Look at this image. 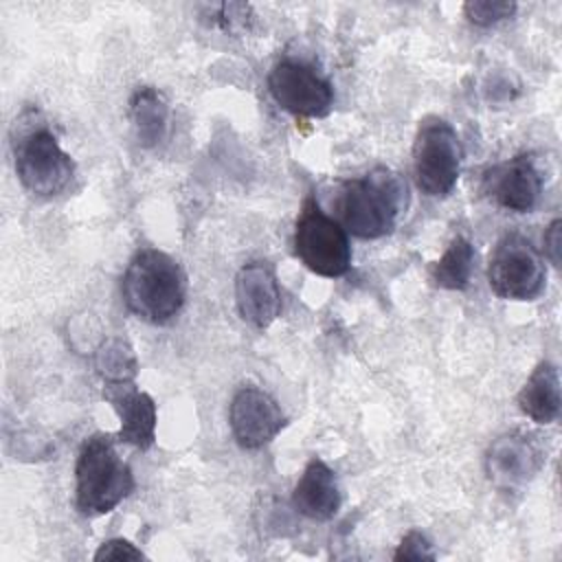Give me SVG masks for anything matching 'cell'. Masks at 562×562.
<instances>
[{
	"instance_id": "1",
	"label": "cell",
	"mask_w": 562,
	"mask_h": 562,
	"mask_svg": "<svg viewBox=\"0 0 562 562\" xmlns=\"http://www.w3.org/2000/svg\"><path fill=\"white\" fill-rule=\"evenodd\" d=\"M408 206V184L391 167H373L340 184V226L358 239H380L397 226Z\"/></svg>"
},
{
	"instance_id": "2",
	"label": "cell",
	"mask_w": 562,
	"mask_h": 562,
	"mask_svg": "<svg viewBox=\"0 0 562 562\" xmlns=\"http://www.w3.org/2000/svg\"><path fill=\"white\" fill-rule=\"evenodd\" d=\"M127 310L154 325L169 323L184 305L187 277L180 263L162 250L140 248L121 279Z\"/></svg>"
},
{
	"instance_id": "3",
	"label": "cell",
	"mask_w": 562,
	"mask_h": 562,
	"mask_svg": "<svg viewBox=\"0 0 562 562\" xmlns=\"http://www.w3.org/2000/svg\"><path fill=\"white\" fill-rule=\"evenodd\" d=\"M134 490V474L121 459L112 435L83 441L75 465V503L86 516L112 512Z\"/></svg>"
},
{
	"instance_id": "4",
	"label": "cell",
	"mask_w": 562,
	"mask_h": 562,
	"mask_svg": "<svg viewBox=\"0 0 562 562\" xmlns=\"http://www.w3.org/2000/svg\"><path fill=\"white\" fill-rule=\"evenodd\" d=\"M463 147L457 130L439 116H426L413 140V176L428 198H446L461 173Z\"/></svg>"
},
{
	"instance_id": "5",
	"label": "cell",
	"mask_w": 562,
	"mask_h": 562,
	"mask_svg": "<svg viewBox=\"0 0 562 562\" xmlns=\"http://www.w3.org/2000/svg\"><path fill=\"white\" fill-rule=\"evenodd\" d=\"M13 162L22 187L40 198L61 193L75 178L72 158L46 125H29L13 138Z\"/></svg>"
},
{
	"instance_id": "6",
	"label": "cell",
	"mask_w": 562,
	"mask_h": 562,
	"mask_svg": "<svg viewBox=\"0 0 562 562\" xmlns=\"http://www.w3.org/2000/svg\"><path fill=\"white\" fill-rule=\"evenodd\" d=\"M294 255L318 277L336 279L351 266V246L340 222L325 215L314 195L301 209L294 226Z\"/></svg>"
},
{
	"instance_id": "7",
	"label": "cell",
	"mask_w": 562,
	"mask_h": 562,
	"mask_svg": "<svg viewBox=\"0 0 562 562\" xmlns=\"http://www.w3.org/2000/svg\"><path fill=\"white\" fill-rule=\"evenodd\" d=\"M547 279L542 255L520 233H505L487 261L492 292L507 301H533Z\"/></svg>"
},
{
	"instance_id": "8",
	"label": "cell",
	"mask_w": 562,
	"mask_h": 562,
	"mask_svg": "<svg viewBox=\"0 0 562 562\" xmlns=\"http://www.w3.org/2000/svg\"><path fill=\"white\" fill-rule=\"evenodd\" d=\"M268 90L279 108L303 119H321L334 105L331 83L314 66L296 59H281L272 66Z\"/></svg>"
},
{
	"instance_id": "9",
	"label": "cell",
	"mask_w": 562,
	"mask_h": 562,
	"mask_svg": "<svg viewBox=\"0 0 562 562\" xmlns=\"http://www.w3.org/2000/svg\"><path fill=\"white\" fill-rule=\"evenodd\" d=\"M228 424L235 441L246 450L270 443L288 424L277 400L255 384L235 391L228 406Z\"/></svg>"
},
{
	"instance_id": "10",
	"label": "cell",
	"mask_w": 562,
	"mask_h": 562,
	"mask_svg": "<svg viewBox=\"0 0 562 562\" xmlns=\"http://www.w3.org/2000/svg\"><path fill=\"white\" fill-rule=\"evenodd\" d=\"M481 191L496 206L529 213L542 195V173L531 154H518L483 171Z\"/></svg>"
},
{
	"instance_id": "11",
	"label": "cell",
	"mask_w": 562,
	"mask_h": 562,
	"mask_svg": "<svg viewBox=\"0 0 562 562\" xmlns=\"http://www.w3.org/2000/svg\"><path fill=\"white\" fill-rule=\"evenodd\" d=\"M544 459V450L536 435L512 430L490 443L485 452V472L498 490H516L540 472Z\"/></svg>"
},
{
	"instance_id": "12",
	"label": "cell",
	"mask_w": 562,
	"mask_h": 562,
	"mask_svg": "<svg viewBox=\"0 0 562 562\" xmlns=\"http://www.w3.org/2000/svg\"><path fill=\"white\" fill-rule=\"evenodd\" d=\"M235 305L244 323L266 329L281 314V288L268 261H248L235 277Z\"/></svg>"
},
{
	"instance_id": "13",
	"label": "cell",
	"mask_w": 562,
	"mask_h": 562,
	"mask_svg": "<svg viewBox=\"0 0 562 562\" xmlns=\"http://www.w3.org/2000/svg\"><path fill=\"white\" fill-rule=\"evenodd\" d=\"M103 397L121 419L119 441L140 450L151 448L156 441V404L151 395L138 391L132 382H110L103 389Z\"/></svg>"
},
{
	"instance_id": "14",
	"label": "cell",
	"mask_w": 562,
	"mask_h": 562,
	"mask_svg": "<svg viewBox=\"0 0 562 562\" xmlns=\"http://www.w3.org/2000/svg\"><path fill=\"white\" fill-rule=\"evenodd\" d=\"M340 487L334 470L321 461L312 459L292 492V507L310 520H329L340 509Z\"/></svg>"
},
{
	"instance_id": "15",
	"label": "cell",
	"mask_w": 562,
	"mask_h": 562,
	"mask_svg": "<svg viewBox=\"0 0 562 562\" xmlns=\"http://www.w3.org/2000/svg\"><path fill=\"white\" fill-rule=\"evenodd\" d=\"M560 373L549 360H542L518 393V408L538 424H551L560 415Z\"/></svg>"
},
{
	"instance_id": "16",
	"label": "cell",
	"mask_w": 562,
	"mask_h": 562,
	"mask_svg": "<svg viewBox=\"0 0 562 562\" xmlns=\"http://www.w3.org/2000/svg\"><path fill=\"white\" fill-rule=\"evenodd\" d=\"M130 121L140 147H156L169 123V105L160 90L151 86L136 88L130 97Z\"/></svg>"
},
{
	"instance_id": "17",
	"label": "cell",
	"mask_w": 562,
	"mask_h": 562,
	"mask_svg": "<svg viewBox=\"0 0 562 562\" xmlns=\"http://www.w3.org/2000/svg\"><path fill=\"white\" fill-rule=\"evenodd\" d=\"M472 268H474V246L470 244V239L457 235L448 244V248L439 257V261H435L430 266L428 277H430L432 285H437V288L465 290L470 285Z\"/></svg>"
},
{
	"instance_id": "18",
	"label": "cell",
	"mask_w": 562,
	"mask_h": 562,
	"mask_svg": "<svg viewBox=\"0 0 562 562\" xmlns=\"http://www.w3.org/2000/svg\"><path fill=\"white\" fill-rule=\"evenodd\" d=\"M94 367L105 384L132 382L138 371L136 356L123 338H108L94 353Z\"/></svg>"
},
{
	"instance_id": "19",
	"label": "cell",
	"mask_w": 562,
	"mask_h": 562,
	"mask_svg": "<svg viewBox=\"0 0 562 562\" xmlns=\"http://www.w3.org/2000/svg\"><path fill=\"white\" fill-rule=\"evenodd\" d=\"M465 18L476 26H494L516 13V2L509 0H470L463 4Z\"/></svg>"
},
{
	"instance_id": "20",
	"label": "cell",
	"mask_w": 562,
	"mask_h": 562,
	"mask_svg": "<svg viewBox=\"0 0 562 562\" xmlns=\"http://www.w3.org/2000/svg\"><path fill=\"white\" fill-rule=\"evenodd\" d=\"M393 560H435L432 542L417 529H411L397 544Z\"/></svg>"
},
{
	"instance_id": "21",
	"label": "cell",
	"mask_w": 562,
	"mask_h": 562,
	"mask_svg": "<svg viewBox=\"0 0 562 562\" xmlns=\"http://www.w3.org/2000/svg\"><path fill=\"white\" fill-rule=\"evenodd\" d=\"M143 551L136 549L130 540L125 538H110L105 540L97 553H94V560H143Z\"/></svg>"
},
{
	"instance_id": "22",
	"label": "cell",
	"mask_w": 562,
	"mask_h": 562,
	"mask_svg": "<svg viewBox=\"0 0 562 562\" xmlns=\"http://www.w3.org/2000/svg\"><path fill=\"white\" fill-rule=\"evenodd\" d=\"M544 255L553 266H560L562 259V220L555 217L544 231Z\"/></svg>"
}]
</instances>
